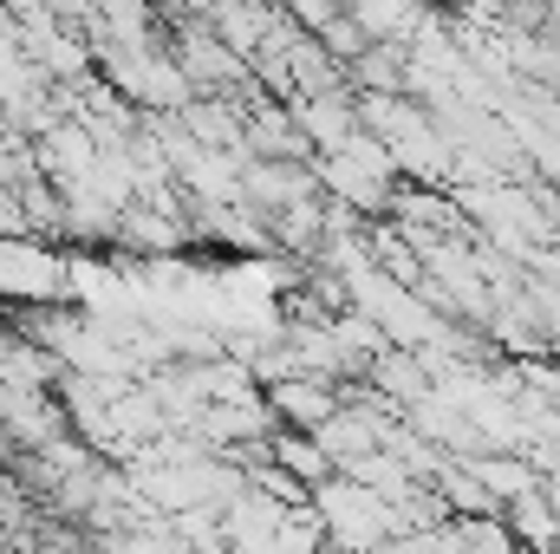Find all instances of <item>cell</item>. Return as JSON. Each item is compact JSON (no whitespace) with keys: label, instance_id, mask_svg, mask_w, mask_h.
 Wrapping results in <instances>:
<instances>
[{"label":"cell","instance_id":"1","mask_svg":"<svg viewBox=\"0 0 560 554\" xmlns=\"http://www.w3.org/2000/svg\"><path fill=\"white\" fill-rule=\"evenodd\" d=\"M176 72L189 79V92H229L242 79V53L215 33V26H183L176 39Z\"/></svg>","mask_w":560,"mask_h":554},{"label":"cell","instance_id":"2","mask_svg":"<svg viewBox=\"0 0 560 554\" xmlns=\"http://www.w3.org/2000/svg\"><path fill=\"white\" fill-rule=\"evenodd\" d=\"M261 392H268V412H275V424H287V430H319L326 417L339 412V385H332V379L287 372V379L261 385Z\"/></svg>","mask_w":560,"mask_h":554},{"label":"cell","instance_id":"3","mask_svg":"<svg viewBox=\"0 0 560 554\" xmlns=\"http://www.w3.org/2000/svg\"><path fill=\"white\" fill-rule=\"evenodd\" d=\"M242 118H248V157H287V163H313L319 157V143L300 125V112H280L275 99H255Z\"/></svg>","mask_w":560,"mask_h":554},{"label":"cell","instance_id":"4","mask_svg":"<svg viewBox=\"0 0 560 554\" xmlns=\"http://www.w3.org/2000/svg\"><path fill=\"white\" fill-rule=\"evenodd\" d=\"M502 516H509V535H515L528 554H555L560 549V503H555V489H548V483H541V489H528V496H515Z\"/></svg>","mask_w":560,"mask_h":554},{"label":"cell","instance_id":"5","mask_svg":"<svg viewBox=\"0 0 560 554\" xmlns=\"http://www.w3.org/2000/svg\"><path fill=\"white\" fill-rule=\"evenodd\" d=\"M346 72H352L359 92H385V99H405V92H411V53H405V39H378V46L359 53Z\"/></svg>","mask_w":560,"mask_h":554},{"label":"cell","instance_id":"6","mask_svg":"<svg viewBox=\"0 0 560 554\" xmlns=\"http://www.w3.org/2000/svg\"><path fill=\"white\" fill-rule=\"evenodd\" d=\"M268 457H275L280 470H293L306 489H319V483H332V476H339V463L319 450V437H313V430H287V424H275V437H268Z\"/></svg>","mask_w":560,"mask_h":554}]
</instances>
